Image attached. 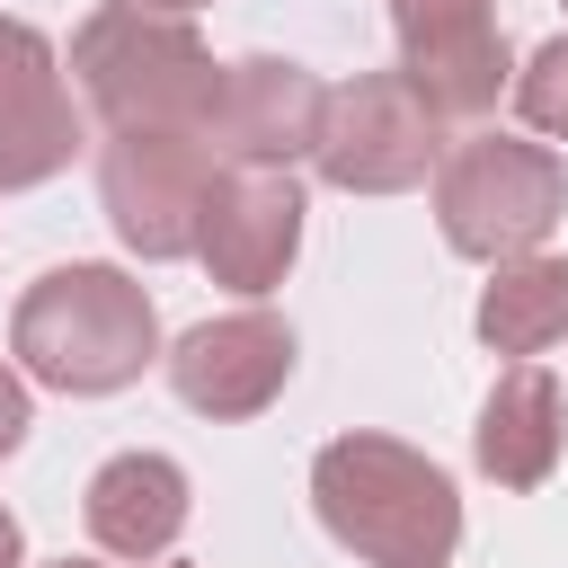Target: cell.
Segmentation results:
<instances>
[{
  "mask_svg": "<svg viewBox=\"0 0 568 568\" xmlns=\"http://www.w3.org/2000/svg\"><path fill=\"white\" fill-rule=\"evenodd\" d=\"M320 524L364 559V568H444L462 541V497L453 479L408 453L399 435H337L311 462Z\"/></svg>",
  "mask_w": 568,
  "mask_h": 568,
  "instance_id": "cell-1",
  "label": "cell"
},
{
  "mask_svg": "<svg viewBox=\"0 0 568 568\" xmlns=\"http://www.w3.org/2000/svg\"><path fill=\"white\" fill-rule=\"evenodd\" d=\"M160 346V320H151V293L115 266H53L27 284L18 320H9V355L53 382V390H124Z\"/></svg>",
  "mask_w": 568,
  "mask_h": 568,
  "instance_id": "cell-2",
  "label": "cell"
},
{
  "mask_svg": "<svg viewBox=\"0 0 568 568\" xmlns=\"http://www.w3.org/2000/svg\"><path fill=\"white\" fill-rule=\"evenodd\" d=\"M71 71H80V98L124 133V124H178V133H204L213 124V98H222V62L204 53V36L169 9H142V0H115L98 9L80 36H71Z\"/></svg>",
  "mask_w": 568,
  "mask_h": 568,
  "instance_id": "cell-3",
  "label": "cell"
},
{
  "mask_svg": "<svg viewBox=\"0 0 568 568\" xmlns=\"http://www.w3.org/2000/svg\"><path fill=\"white\" fill-rule=\"evenodd\" d=\"M559 204H568L559 160L541 142H515V133H479V142H462L435 169V222H444V240L462 257H488V266L532 257L541 231L559 222Z\"/></svg>",
  "mask_w": 568,
  "mask_h": 568,
  "instance_id": "cell-4",
  "label": "cell"
},
{
  "mask_svg": "<svg viewBox=\"0 0 568 568\" xmlns=\"http://www.w3.org/2000/svg\"><path fill=\"white\" fill-rule=\"evenodd\" d=\"M98 195L133 257H186L213 195V142L178 124H124L98 151Z\"/></svg>",
  "mask_w": 568,
  "mask_h": 568,
  "instance_id": "cell-5",
  "label": "cell"
},
{
  "mask_svg": "<svg viewBox=\"0 0 568 568\" xmlns=\"http://www.w3.org/2000/svg\"><path fill=\"white\" fill-rule=\"evenodd\" d=\"M435 106L417 98V80L408 71H364V80H346V89H328V124H320V178L328 186H346V195H399V186H417L435 160H444V142H435Z\"/></svg>",
  "mask_w": 568,
  "mask_h": 568,
  "instance_id": "cell-6",
  "label": "cell"
},
{
  "mask_svg": "<svg viewBox=\"0 0 568 568\" xmlns=\"http://www.w3.org/2000/svg\"><path fill=\"white\" fill-rule=\"evenodd\" d=\"M399 27V71L435 115H488L506 89V36L497 0H390Z\"/></svg>",
  "mask_w": 568,
  "mask_h": 568,
  "instance_id": "cell-7",
  "label": "cell"
},
{
  "mask_svg": "<svg viewBox=\"0 0 568 568\" xmlns=\"http://www.w3.org/2000/svg\"><path fill=\"white\" fill-rule=\"evenodd\" d=\"M320 124H328V89L302 62L248 53V62H222V98H213L204 142L231 151L240 169H293L302 151H320Z\"/></svg>",
  "mask_w": 568,
  "mask_h": 568,
  "instance_id": "cell-8",
  "label": "cell"
},
{
  "mask_svg": "<svg viewBox=\"0 0 568 568\" xmlns=\"http://www.w3.org/2000/svg\"><path fill=\"white\" fill-rule=\"evenodd\" d=\"M293 248H302V186H293V169H231V178H213L204 222H195V257L213 266V284L266 293V284H284Z\"/></svg>",
  "mask_w": 568,
  "mask_h": 568,
  "instance_id": "cell-9",
  "label": "cell"
},
{
  "mask_svg": "<svg viewBox=\"0 0 568 568\" xmlns=\"http://www.w3.org/2000/svg\"><path fill=\"white\" fill-rule=\"evenodd\" d=\"M293 373V328L275 311H231V320H204L178 337L169 355V382L195 417H257Z\"/></svg>",
  "mask_w": 568,
  "mask_h": 568,
  "instance_id": "cell-10",
  "label": "cell"
},
{
  "mask_svg": "<svg viewBox=\"0 0 568 568\" xmlns=\"http://www.w3.org/2000/svg\"><path fill=\"white\" fill-rule=\"evenodd\" d=\"M80 151V115L62 98L53 44L27 18H0V186H44L53 169H71Z\"/></svg>",
  "mask_w": 568,
  "mask_h": 568,
  "instance_id": "cell-11",
  "label": "cell"
},
{
  "mask_svg": "<svg viewBox=\"0 0 568 568\" xmlns=\"http://www.w3.org/2000/svg\"><path fill=\"white\" fill-rule=\"evenodd\" d=\"M89 532L115 559H160L186 532V470L169 453H115L89 479Z\"/></svg>",
  "mask_w": 568,
  "mask_h": 568,
  "instance_id": "cell-12",
  "label": "cell"
},
{
  "mask_svg": "<svg viewBox=\"0 0 568 568\" xmlns=\"http://www.w3.org/2000/svg\"><path fill=\"white\" fill-rule=\"evenodd\" d=\"M559 435H568V399L541 364H515L488 408H479V470L497 488H541L559 470Z\"/></svg>",
  "mask_w": 568,
  "mask_h": 568,
  "instance_id": "cell-13",
  "label": "cell"
},
{
  "mask_svg": "<svg viewBox=\"0 0 568 568\" xmlns=\"http://www.w3.org/2000/svg\"><path fill=\"white\" fill-rule=\"evenodd\" d=\"M479 337L497 355H541L568 337V257H506L497 284L479 293Z\"/></svg>",
  "mask_w": 568,
  "mask_h": 568,
  "instance_id": "cell-14",
  "label": "cell"
},
{
  "mask_svg": "<svg viewBox=\"0 0 568 568\" xmlns=\"http://www.w3.org/2000/svg\"><path fill=\"white\" fill-rule=\"evenodd\" d=\"M515 98H524V115H532V133H559V142H568V36L532 53V71L515 80Z\"/></svg>",
  "mask_w": 568,
  "mask_h": 568,
  "instance_id": "cell-15",
  "label": "cell"
},
{
  "mask_svg": "<svg viewBox=\"0 0 568 568\" xmlns=\"http://www.w3.org/2000/svg\"><path fill=\"white\" fill-rule=\"evenodd\" d=\"M18 435H27V382L0 364V453H18Z\"/></svg>",
  "mask_w": 568,
  "mask_h": 568,
  "instance_id": "cell-16",
  "label": "cell"
},
{
  "mask_svg": "<svg viewBox=\"0 0 568 568\" xmlns=\"http://www.w3.org/2000/svg\"><path fill=\"white\" fill-rule=\"evenodd\" d=\"M0 568H18V515L0 506Z\"/></svg>",
  "mask_w": 568,
  "mask_h": 568,
  "instance_id": "cell-17",
  "label": "cell"
},
{
  "mask_svg": "<svg viewBox=\"0 0 568 568\" xmlns=\"http://www.w3.org/2000/svg\"><path fill=\"white\" fill-rule=\"evenodd\" d=\"M142 9H169V18H186V9H195V0H142Z\"/></svg>",
  "mask_w": 568,
  "mask_h": 568,
  "instance_id": "cell-18",
  "label": "cell"
},
{
  "mask_svg": "<svg viewBox=\"0 0 568 568\" xmlns=\"http://www.w3.org/2000/svg\"><path fill=\"white\" fill-rule=\"evenodd\" d=\"M53 568H98V559H53Z\"/></svg>",
  "mask_w": 568,
  "mask_h": 568,
  "instance_id": "cell-19",
  "label": "cell"
}]
</instances>
